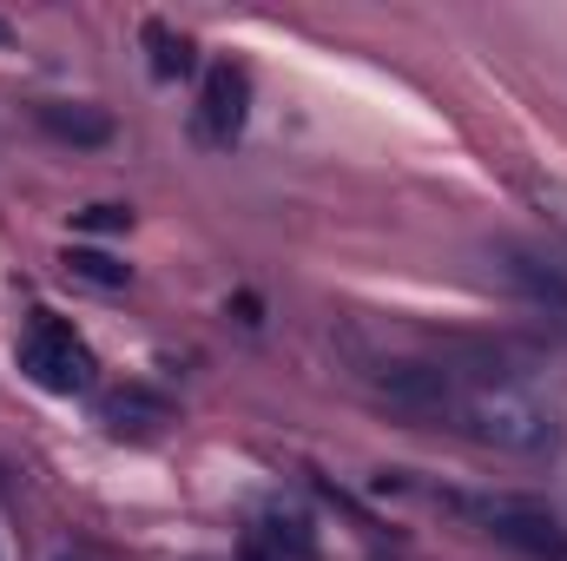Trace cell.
Masks as SVG:
<instances>
[{"label":"cell","mask_w":567,"mask_h":561,"mask_svg":"<svg viewBox=\"0 0 567 561\" xmlns=\"http://www.w3.org/2000/svg\"><path fill=\"white\" fill-rule=\"evenodd\" d=\"M442 417L455 422L462 436L488 442V449H508V456H555L561 449V422L548 404L522 397L515 384H462L455 377V397Z\"/></svg>","instance_id":"obj_1"},{"label":"cell","mask_w":567,"mask_h":561,"mask_svg":"<svg viewBox=\"0 0 567 561\" xmlns=\"http://www.w3.org/2000/svg\"><path fill=\"white\" fill-rule=\"evenodd\" d=\"M455 516H468L482 536H495V542H508V549H522V555L535 561H561L567 555V529L542 509V502H528V496H442Z\"/></svg>","instance_id":"obj_2"},{"label":"cell","mask_w":567,"mask_h":561,"mask_svg":"<svg viewBox=\"0 0 567 561\" xmlns=\"http://www.w3.org/2000/svg\"><path fill=\"white\" fill-rule=\"evenodd\" d=\"M13 357H20V370L40 384V390H53V397H80V390H93V350L73 337V324H60V317H33L27 330H20V344H13Z\"/></svg>","instance_id":"obj_3"},{"label":"cell","mask_w":567,"mask_h":561,"mask_svg":"<svg viewBox=\"0 0 567 561\" xmlns=\"http://www.w3.org/2000/svg\"><path fill=\"white\" fill-rule=\"evenodd\" d=\"M488 258H495V278L508 284L515 297H528L535 310H548V317L567 324V258L542 252V245H508V238Z\"/></svg>","instance_id":"obj_4"},{"label":"cell","mask_w":567,"mask_h":561,"mask_svg":"<svg viewBox=\"0 0 567 561\" xmlns=\"http://www.w3.org/2000/svg\"><path fill=\"white\" fill-rule=\"evenodd\" d=\"M245 106H251L245 67H212V73H205V133L218 145H231L245 133Z\"/></svg>","instance_id":"obj_5"},{"label":"cell","mask_w":567,"mask_h":561,"mask_svg":"<svg viewBox=\"0 0 567 561\" xmlns=\"http://www.w3.org/2000/svg\"><path fill=\"white\" fill-rule=\"evenodd\" d=\"M100 417H106L113 436H158V429L172 422V404L152 397V390H140V384H126V390H106Z\"/></svg>","instance_id":"obj_6"},{"label":"cell","mask_w":567,"mask_h":561,"mask_svg":"<svg viewBox=\"0 0 567 561\" xmlns=\"http://www.w3.org/2000/svg\"><path fill=\"white\" fill-rule=\"evenodd\" d=\"M40 126L66 145H113V113H100V106L53 100V106H40Z\"/></svg>","instance_id":"obj_7"},{"label":"cell","mask_w":567,"mask_h":561,"mask_svg":"<svg viewBox=\"0 0 567 561\" xmlns=\"http://www.w3.org/2000/svg\"><path fill=\"white\" fill-rule=\"evenodd\" d=\"M66 272L80 284H93V290H126V278H133L113 252H93V245H73V252H66Z\"/></svg>","instance_id":"obj_8"},{"label":"cell","mask_w":567,"mask_h":561,"mask_svg":"<svg viewBox=\"0 0 567 561\" xmlns=\"http://www.w3.org/2000/svg\"><path fill=\"white\" fill-rule=\"evenodd\" d=\"M145 47H152V73L158 80H178V73H192V47H185V33H172V27H145Z\"/></svg>","instance_id":"obj_9"},{"label":"cell","mask_w":567,"mask_h":561,"mask_svg":"<svg viewBox=\"0 0 567 561\" xmlns=\"http://www.w3.org/2000/svg\"><path fill=\"white\" fill-rule=\"evenodd\" d=\"M278 549H290V555H317V536H310V522L297 516V509H271V529H265Z\"/></svg>","instance_id":"obj_10"},{"label":"cell","mask_w":567,"mask_h":561,"mask_svg":"<svg viewBox=\"0 0 567 561\" xmlns=\"http://www.w3.org/2000/svg\"><path fill=\"white\" fill-rule=\"evenodd\" d=\"M73 225H80V232H126L133 212H126V205H86V212H73Z\"/></svg>","instance_id":"obj_11"},{"label":"cell","mask_w":567,"mask_h":561,"mask_svg":"<svg viewBox=\"0 0 567 561\" xmlns=\"http://www.w3.org/2000/svg\"><path fill=\"white\" fill-rule=\"evenodd\" d=\"M7 40H13V27H7V20H0V47H7Z\"/></svg>","instance_id":"obj_12"}]
</instances>
